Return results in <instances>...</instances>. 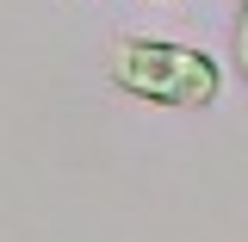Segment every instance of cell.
<instances>
[{"mask_svg":"<svg viewBox=\"0 0 248 242\" xmlns=\"http://www.w3.org/2000/svg\"><path fill=\"white\" fill-rule=\"evenodd\" d=\"M106 81L130 99H149L168 112H205L223 93L217 56L174 44V37H112L106 44Z\"/></svg>","mask_w":248,"mask_h":242,"instance_id":"6da1fadb","label":"cell"},{"mask_svg":"<svg viewBox=\"0 0 248 242\" xmlns=\"http://www.w3.org/2000/svg\"><path fill=\"white\" fill-rule=\"evenodd\" d=\"M230 50H236V75L248 81V0H242V13H236V44Z\"/></svg>","mask_w":248,"mask_h":242,"instance_id":"7a4b0ae2","label":"cell"}]
</instances>
